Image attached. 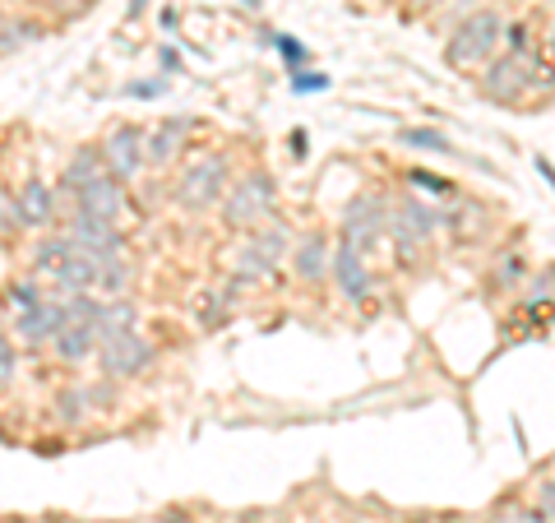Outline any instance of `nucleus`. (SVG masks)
Wrapping results in <instances>:
<instances>
[{"label": "nucleus", "mask_w": 555, "mask_h": 523, "mask_svg": "<svg viewBox=\"0 0 555 523\" xmlns=\"http://www.w3.org/2000/svg\"><path fill=\"white\" fill-rule=\"evenodd\" d=\"M398 139H403L408 149H422V153H454V144H449V135L426 130V126H408V130H398Z\"/></svg>", "instance_id": "23"}, {"label": "nucleus", "mask_w": 555, "mask_h": 523, "mask_svg": "<svg viewBox=\"0 0 555 523\" xmlns=\"http://www.w3.org/2000/svg\"><path fill=\"white\" fill-rule=\"evenodd\" d=\"M491 523H546V514L537 505H505V510L491 514Z\"/></svg>", "instance_id": "27"}, {"label": "nucleus", "mask_w": 555, "mask_h": 523, "mask_svg": "<svg viewBox=\"0 0 555 523\" xmlns=\"http://www.w3.org/2000/svg\"><path fill=\"white\" fill-rule=\"evenodd\" d=\"M69 255H75V246H69V237H65V232H61V237H47L42 246L33 251V269L51 278V269H56V265H65Z\"/></svg>", "instance_id": "21"}, {"label": "nucleus", "mask_w": 555, "mask_h": 523, "mask_svg": "<svg viewBox=\"0 0 555 523\" xmlns=\"http://www.w3.org/2000/svg\"><path fill=\"white\" fill-rule=\"evenodd\" d=\"M241 5H246V10H259V5H264V0H241Z\"/></svg>", "instance_id": "42"}, {"label": "nucleus", "mask_w": 555, "mask_h": 523, "mask_svg": "<svg viewBox=\"0 0 555 523\" xmlns=\"http://www.w3.org/2000/svg\"><path fill=\"white\" fill-rule=\"evenodd\" d=\"M102 163L116 181H134L139 167H144V130L139 126H116L102 139Z\"/></svg>", "instance_id": "10"}, {"label": "nucleus", "mask_w": 555, "mask_h": 523, "mask_svg": "<svg viewBox=\"0 0 555 523\" xmlns=\"http://www.w3.org/2000/svg\"><path fill=\"white\" fill-rule=\"evenodd\" d=\"M408 181H412L416 195H436V200H449V195H454V186H449L444 177H436V171H422V167L408 171Z\"/></svg>", "instance_id": "25"}, {"label": "nucleus", "mask_w": 555, "mask_h": 523, "mask_svg": "<svg viewBox=\"0 0 555 523\" xmlns=\"http://www.w3.org/2000/svg\"><path fill=\"white\" fill-rule=\"evenodd\" d=\"M537 171H542V177H546V186H551V190H555V167H551V163H546V158H537Z\"/></svg>", "instance_id": "38"}, {"label": "nucleus", "mask_w": 555, "mask_h": 523, "mask_svg": "<svg viewBox=\"0 0 555 523\" xmlns=\"http://www.w3.org/2000/svg\"><path fill=\"white\" fill-rule=\"evenodd\" d=\"M0 24H5V20H0Z\"/></svg>", "instance_id": "46"}, {"label": "nucleus", "mask_w": 555, "mask_h": 523, "mask_svg": "<svg viewBox=\"0 0 555 523\" xmlns=\"http://www.w3.org/2000/svg\"><path fill=\"white\" fill-rule=\"evenodd\" d=\"M5 347H10V339H5V334H0V353H5Z\"/></svg>", "instance_id": "44"}, {"label": "nucleus", "mask_w": 555, "mask_h": 523, "mask_svg": "<svg viewBox=\"0 0 555 523\" xmlns=\"http://www.w3.org/2000/svg\"><path fill=\"white\" fill-rule=\"evenodd\" d=\"M551 292H555V269H546V273L532 283V306H537V302H551Z\"/></svg>", "instance_id": "33"}, {"label": "nucleus", "mask_w": 555, "mask_h": 523, "mask_svg": "<svg viewBox=\"0 0 555 523\" xmlns=\"http://www.w3.org/2000/svg\"><path fill=\"white\" fill-rule=\"evenodd\" d=\"M51 347H56V357H61V361H69V366H75V361H89V357H93L98 334H93L89 324H65L61 334L51 339Z\"/></svg>", "instance_id": "18"}, {"label": "nucleus", "mask_w": 555, "mask_h": 523, "mask_svg": "<svg viewBox=\"0 0 555 523\" xmlns=\"http://www.w3.org/2000/svg\"><path fill=\"white\" fill-rule=\"evenodd\" d=\"M65 237L75 251H89V255H120L126 251V237H120V228L112 218H98V214H83V208H75L65 222Z\"/></svg>", "instance_id": "8"}, {"label": "nucleus", "mask_w": 555, "mask_h": 523, "mask_svg": "<svg viewBox=\"0 0 555 523\" xmlns=\"http://www.w3.org/2000/svg\"><path fill=\"white\" fill-rule=\"evenodd\" d=\"M14 200H20V218H24V228H33V232H42V228H51L56 222V190H51L47 181H24L20 190H14Z\"/></svg>", "instance_id": "14"}, {"label": "nucleus", "mask_w": 555, "mask_h": 523, "mask_svg": "<svg viewBox=\"0 0 555 523\" xmlns=\"http://www.w3.org/2000/svg\"><path fill=\"white\" fill-rule=\"evenodd\" d=\"M167 93V75H158V79H134V84H126V98H163Z\"/></svg>", "instance_id": "30"}, {"label": "nucleus", "mask_w": 555, "mask_h": 523, "mask_svg": "<svg viewBox=\"0 0 555 523\" xmlns=\"http://www.w3.org/2000/svg\"><path fill=\"white\" fill-rule=\"evenodd\" d=\"M102 167H107V163H102V149H93V144L79 149L75 158L65 163V171H61V190H65V195H75L79 186H89L93 177H102Z\"/></svg>", "instance_id": "17"}, {"label": "nucleus", "mask_w": 555, "mask_h": 523, "mask_svg": "<svg viewBox=\"0 0 555 523\" xmlns=\"http://www.w3.org/2000/svg\"><path fill=\"white\" fill-rule=\"evenodd\" d=\"M89 404H93V390H83V385L56 394V408H61V422L65 426H79L83 417H89Z\"/></svg>", "instance_id": "22"}, {"label": "nucleus", "mask_w": 555, "mask_h": 523, "mask_svg": "<svg viewBox=\"0 0 555 523\" xmlns=\"http://www.w3.org/2000/svg\"><path fill=\"white\" fill-rule=\"evenodd\" d=\"M537 510L546 514V523H555V477L537 486Z\"/></svg>", "instance_id": "32"}, {"label": "nucleus", "mask_w": 555, "mask_h": 523, "mask_svg": "<svg viewBox=\"0 0 555 523\" xmlns=\"http://www.w3.org/2000/svg\"><path fill=\"white\" fill-rule=\"evenodd\" d=\"M328 273L338 278V292L347 296V302H366L371 288H375L366 255L352 251V246H338V251H334V265H328Z\"/></svg>", "instance_id": "12"}, {"label": "nucleus", "mask_w": 555, "mask_h": 523, "mask_svg": "<svg viewBox=\"0 0 555 523\" xmlns=\"http://www.w3.org/2000/svg\"><path fill=\"white\" fill-rule=\"evenodd\" d=\"M385 237L393 241V251H398V259H403V269H416L422 265V255H426V241L416 237L412 228L398 214H389V222H385Z\"/></svg>", "instance_id": "19"}, {"label": "nucleus", "mask_w": 555, "mask_h": 523, "mask_svg": "<svg viewBox=\"0 0 555 523\" xmlns=\"http://www.w3.org/2000/svg\"><path fill=\"white\" fill-rule=\"evenodd\" d=\"M393 214H398V218H403V222H408V228H412L416 237H422V241H430V237H436V232H440V208H430V204H422V200H416V195H408L403 204H398V208H393Z\"/></svg>", "instance_id": "20"}, {"label": "nucleus", "mask_w": 555, "mask_h": 523, "mask_svg": "<svg viewBox=\"0 0 555 523\" xmlns=\"http://www.w3.org/2000/svg\"><path fill=\"white\" fill-rule=\"evenodd\" d=\"M153 361H158V347H153V339L139 334V329H120V334H107L98 343V366L107 380H134L153 371Z\"/></svg>", "instance_id": "6"}, {"label": "nucleus", "mask_w": 555, "mask_h": 523, "mask_svg": "<svg viewBox=\"0 0 555 523\" xmlns=\"http://www.w3.org/2000/svg\"><path fill=\"white\" fill-rule=\"evenodd\" d=\"M546 51H551V56H555V28H551V38H546Z\"/></svg>", "instance_id": "43"}, {"label": "nucleus", "mask_w": 555, "mask_h": 523, "mask_svg": "<svg viewBox=\"0 0 555 523\" xmlns=\"http://www.w3.org/2000/svg\"><path fill=\"white\" fill-rule=\"evenodd\" d=\"M24 218H20V200L10 195V190H0V237L5 232H20Z\"/></svg>", "instance_id": "28"}, {"label": "nucleus", "mask_w": 555, "mask_h": 523, "mask_svg": "<svg viewBox=\"0 0 555 523\" xmlns=\"http://www.w3.org/2000/svg\"><path fill=\"white\" fill-rule=\"evenodd\" d=\"M61 329H65L61 296H42L33 310H20V320H14V339H20V347H51V339H56Z\"/></svg>", "instance_id": "9"}, {"label": "nucleus", "mask_w": 555, "mask_h": 523, "mask_svg": "<svg viewBox=\"0 0 555 523\" xmlns=\"http://www.w3.org/2000/svg\"><path fill=\"white\" fill-rule=\"evenodd\" d=\"M551 79V69L542 65V56H537V47L528 51H505L500 61L486 65V75H481V93L491 98V102H524L537 84Z\"/></svg>", "instance_id": "1"}, {"label": "nucleus", "mask_w": 555, "mask_h": 523, "mask_svg": "<svg viewBox=\"0 0 555 523\" xmlns=\"http://www.w3.org/2000/svg\"><path fill=\"white\" fill-rule=\"evenodd\" d=\"M269 42L278 47V56H283V65L292 69V75H297V69L306 65V56H310L306 42H297V38H292V33H269Z\"/></svg>", "instance_id": "24"}, {"label": "nucleus", "mask_w": 555, "mask_h": 523, "mask_svg": "<svg viewBox=\"0 0 555 523\" xmlns=\"http://www.w3.org/2000/svg\"><path fill=\"white\" fill-rule=\"evenodd\" d=\"M416 523H422V519H416Z\"/></svg>", "instance_id": "45"}, {"label": "nucleus", "mask_w": 555, "mask_h": 523, "mask_svg": "<svg viewBox=\"0 0 555 523\" xmlns=\"http://www.w3.org/2000/svg\"><path fill=\"white\" fill-rule=\"evenodd\" d=\"M385 222H389V204L379 195H357L343 214V246H352L361 255H371L385 241Z\"/></svg>", "instance_id": "7"}, {"label": "nucleus", "mask_w": 555, "mask_h": 523, "mask_svg": "<svg viewBox=\"0 0 555 523\" xmlns=\"http://www.w3.org/2000/svg\"><path fill=\"white\" fill-rule=\"evenodd\" d=\"M38 24L33 20H24V24H0V56H5V51H14V47H24V42H33L38 38Z\"/></svg>", "instance_id": "26"}, {"label": "nucleus", "mask_w": 555, "mask_h": 523, "mask_svg": "<svg viewBox=\"0 0 555 523\" xmlns=\"http://www.w3.org/2000/svg\"><path fill=\"white\" fill-rule=\"evenodd\" d=\"M228 186H232V163H228V153H208V158H199V163L181 177L177 204L185 208V214H204V208H218V200L228 195Z\"/></svg>", "instance_id": "5"}, {"label": "nucleus", "mask_w": 555, "mask_h": 523, "mask_svg": "<svg viewBox=\"0 0 555 523\" xmlns=\"http://www.w3.org/2000/svg\"><path fill=\"white\" fill-rule=\"evenodd\" d=\"M185 135H190V120H181V116L163 120V126L153 130V135H144V163H149V167H167V163L181 153Z\"/></svg>", "instance_id": "16"}, {"label": "nucleus", "mask_w": 555, "mask_h": 523, "mask_svg": "<svg viewBox=\"0 0 555 523\" xmlns=\"http://www.w3.org/2000/svg\"><path fill=\"white\" fill-rule=\"evenodd\" d=\"M273 204H278V186L269 171H246L241 181L228 186V195L218 200L222 208V228H232V232H250L259 228V222H269L273 218Z\"/></svg>", "instance_id": "3"}, {"label": "nucleus", "mask_w": 555, "mask_h": 523, "mask_svg": "<svg viewBox=\"0 0 555 523\" xmlns=\"http://www.w3.org/2000/svg\"><path fill=\"white\" fill-rule=\"evenodd\" d=\"M102 259H107V255L75 251L65 265L51 269V283H56L61 292H98V283H102Z\"/></svg>", "instance_id": "15"}, {"label": "nucleus", "mask_w": 555, "mask_h": 523, "mask_svg": "<svg viewBox=\"0 0 555 523\" xmlns=\"http://www.w3.org/2000/svg\"><path fill=\"white\" fill-rule=\"evenodd\" d=\"M42 296H47V292H42L38 283H14V288H10V306H14V310H33V306L42 302Z\"/></svg>", "instance_id": "29"}, {"label": "nucleus", "mask_w": 555, "mask_h": 523, "mask_svg": "<svg viewBox=\"0 0 555 523\" xmlns=\"http://www.w3.org/2000/svg\"><path fill=\"white\" fill-rule=\"evenodd\" d=\"M10 380H14V353L5 347V353H0V390H5Z\"/></svg>", "instance_id": "35"}, {"label": "nucleus", "mask_w": 555, "mask_h": 523, "mask_svg": "<svg viewBox=\"0 0 555 523\" xmlns=\"http://www.w3.org/2000/svg\"><path fill=\"white\" fill-rule=\"evenodd\" d=\"M153 5V0H130V20H139V14H144Z\"/></svg>", "instance_id": "40"}, {"label": "nucleus", "mask_w": 555, "mask_h": 523, "mask_svg": "<svg viewBox=\"0 0 555 523\" xmlns=\"http://www.w3.org/2000/svg\"><path fill=\"white\" fill-rule=\"evenodd\" d=\"M328 84H334V79L320 75V69H310V75H301V69H297V79H292V89H297V93H324Z\"/></svg>", "instance_id": "31"}, {"label": "nucleus", "mask_w": 555, "mask_h": 523, "mask_svg": "<svg viewBox=\"0 0 555 523\" xmlns=\"http://www.w3.org/2000/svg\"><path fill=\"white\" fill-rule=\"evenodd\" d=\"M412 5H416V10H430V5H440V0H412Z\"/></svg>", "instance_id": "41"}, {"label": "nucleus", "mask_w": 555, "mask_h": 523, "mask_svg": "<svg viewBox=\"0 0 555 523\" xmlns=\"http://www.w3.org/2000/svg\"><path fill=\"white\" fill-rule=\"evenodd\" d=\"M292 273L301 278V283H324L328 278V265H334V251H328V237L324 232H310V237H301L297 246H292Z\"/></svg>", "instance_id": "13"}, {"label": "nucleus", "mask_w": 555, "mask_h": 523, "mask_svg": "<svg viewBox=\"0 0 555 523\" xmlns=\"http://www.w3.org/2000/svg\"><path fill=\"white\" fill-rule=\"evenodd\" d=\"M500 38H505V20H500L495 10H477V14H467V20L454 28V38H449V47H444V61L454 69L481 65V61L495 56Z\"/></svg>", "instance_id": "4"}, {"label": "nucleus", "mask_w": 555, "mask_h": 523, "mask_svg": "<svg viewBox=\"0 0 555 523\" xmlns=\"http://www.w3.org/2000/svg\"><path fill=\"white\" fill-rule=\"evenodd\" d=\"M292 153H297V158L306 153V130H292Z\"/></svg>", "instance_id": "39"}, {"label": "nucleus", "mask_w": 555, "mask_h": 523, "mask_svg": "<svg viewBox=\"0 0 555 523\" xmlns=\"http://www.w3.org/2000/svg\"><path fill=\"white\" fill-rule=\"evenodd\" d=\"M75 208L116 222L120 214H126V181H116L112 171H102V177H93L89 186H79V190H75Z\"/></svg>", "instance_id": "11"}, {"label": "nucleus", "mask_w": 555, "mask_h": 523, "mask_svg": "<svg viewBox=\"0 0 555 523\" xmlns=\"http://www.w3.org/2000/svg\"><path fill=\"white\" fill-rule=\"evenodd\" d=\"M292 255V228L283 218H269L250 228V237L236 251V283H264L278 273V265Z\"/></svg>", "instance_id": "2"}, {"label": "nucleus", "mask_w": 555, "mask_h": 523, "mask_svg": "<svg viewBox=\"0 0 555 523\" xmlns=\"http://www.w3.org/2000/svg\"><path fill=\"white\" fill-rule=\"evenodd\" d=\"M153 523H195V519H190L185 510H167V514H158V519H153Z\"/></svg>", "instance_id": "37"}, {"label": "nucleus", "mask_w": 555, "mask_h": 523, "mask_svg": "<svg viewBox=\"0 0 555 523\" xmlns=\"http://www.w3.org/2000/svg\"><path fill=\"white\" fill-rule=\"evenodd\" d=\"M177 69H181V56L171 47H163V75H177Z\"/></svg>", "instance_id": "36"}, {"label": "nucleus", "mask_w": 555, "mask_h": 523, "mask_svg": "<svg viewBox=\"0 0 555 523\" xmlns=\"http://www.w3.org/2000/svg\"><path fill=\"white\" fill-rule=\"evenodd\" d=\"M518 273H524V259H518V255H509V259H505V269H495V283H500V288H509Z\"/></svg>", "instance_id": "34"}]
</instances>
